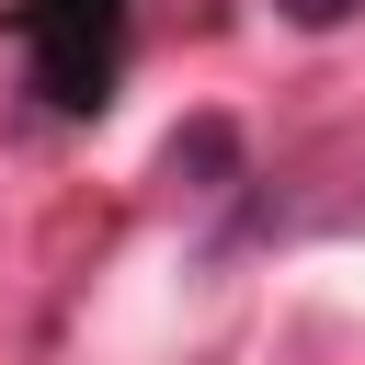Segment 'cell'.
<instances>
[{
	"instance_id": "6da1fadb",
	"label": "cell",
	"mask_w": 365,
	"mask_h": 365,
	"mask_svg": "<svg viewBox=\"0 0 365 365\" xmlns=\"http://www.w3.org/2000/svg\"><path fill=\"white\" fill-rule=\"evenodd\" d=\"M228 171H240V137H228L217 114L171 125V182H228Z\"/></svg>"
},
{
	"instance_id": "7a4b0ae2",
	"label": "cell",
	"mask_w": 365,
	"mask_h": 365,
	"mask_svg": "<svg viewBox=\"0 0 365 365\" xmlns=\"http://www.w3.org/2000/svg\"><path fill=\"white\" fill-rule=\"evenodd\" d=\"M365 0H285V23H308V34H331V23H354Z\"/></svg>"
}]
</instances>
